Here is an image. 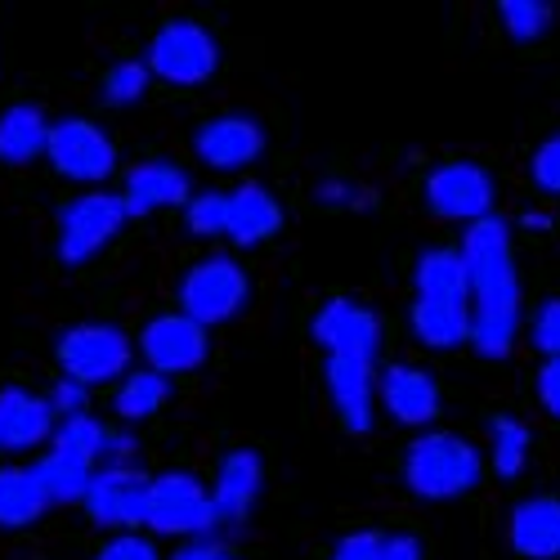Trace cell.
I'll return each instance as SVG.
<instances>
[{
    "instance_id": "cell-1",
    "label": "cell",
    "mask_w": 560,
    "mask_h": 560,
    "mask_svg": "<svg viewBox=\"0 0 560 560\" xmlns=\"http://www.w3.org/2000/svg\"><path fill=\"white\" fill-rule=\"evenodd\" d=\"M462 256L471 265V346L480 359H506L521 328V278L511 256V229L489 215L466 229Z\"/></svg>"
},
{
    "instance_id": "cell-2",
    "label": "cell",
    "mask_w": 560,
    "mask_h": 560,
    "mask_svg": "<svg viewBox=\"0 0 560 560\" xmlns=\"http://www.w3.org/2000/svg\"><path fill=\"white\" fill-rule=\"evenodd\" d=\"M480 448L462 435H448V431H431L422 435L412 448H408V462H404V480L417 498H431V502H448V498H462L480 485Z\"/></svg>"
},
{
    "instance_id": "cell-3",
    "label": "cell",
    "mask_w": 560,
    "mask_h": 560,
    "mask_svg": "<svg viewBox=\"0 0 560 560\" xmlns=\"http://www.w3.org/2000/svg\"><path fill=\"white\" fill-rule=\"evenodd\" d=\"M144 525L153 534H166V538H189V534L215 529L220 511H215V502H211V493L202 489L198 476L166 471L149 489V516H144Z\"/></svg>"
},
{
    "instance_id": "cell-4",
    "label": "cell",
    "mask_w": 560,
    "mask_h": 560,
    "mask_svg": "<svg viewBox=\"0 0 560 560\" xmlns=\"http://www.w3.org/2000/svg\"><path fill=\"white\" fill-rule=\"evenodd\" d=\"M59 363H63V377L81 386H100L130 368V341L126 332L108 328V323H81V328H68L59 337Z\"/></svg>"
},
{
    "instance_id": "cell-5",
    "label": "cell",
    "mask_w": 560,
    "mask_h": 560,
    "mask_svg": "<svg viewBox=\"0 0 560 560\" xmlns=\"http://www.w3.org/2000/svg\"><path fill=\"white\" fill-rule=\"evenodd\" d=\"M126 220H130V211H126V198H117V194H85V198H77L59 215V256L68 265H85L90 256L104 252L117 238Z\"/></svg>"
},
{
    "instance_id": "cell-6",
    "label": "cell",
    "mask_w": 560,
    "mask_h": 560,
    "mask_svg": "<svg viewBox=\"0 0 560 560\" xmlns=\"http://www.w3.org/2000/svg\"><path fill=\"white\" fill-rule=\"evenodd\" d=\"M243 301H247V273L229 256H211V260L194 265L189 273H184V283H179L184 314H189L194 323H202V328L233 318L243 310Z\"/></svg>"
},
{
    "instance_id": "cell-7",
    "label": "cell",
    "mask_w": 560,
    "mask_h": 560,
    "mask_svg": "<svg viewBox=\"0 0 560 560\" xmlns=\"http://www.w3.org/2000/svg\"><path fill=\"white\" fill-rule=\"evenodd\" d=\"M220 63V50L211 32H202L198 23H171L153 36L149 45V68L175 85H198L215 72Z\"/></svg>"
},
{
    "instance_id": "cell-8",
    "label": "cell",
    "mask_w": 560,
    "mask_h": 560,
    "mask_svg": "<svg viewBox=\"0 0 560 560\" xmlns=\"http://www.w3.org/2000/svg\"><path fill=\"white\" fill-rule=\"evenodd\" d=\"M50 162L59 175L68 179H81V184H95V179H108L113 166H117V149L113 139L85 117H68L50 130Z\"/></svg>"
},
{
    "instance_id": "cell-9",
    "label": "cell",
    "mask_w": 560,
    "mask_h": 560,
    "mask_svg": "<svg viewBox=\"0 0 560 560\" xmlns=\"http://www.w3.org/2000/svg\"><path fill=\"white\" fill-rule=\"evenodd\" d=\"M149 489L153 480H144V471L135 466H104L90 480L85 506H90V521L104 525V529H135L144 525L149 516Z\"/></svg>"
},
{
    "instance_id": "cell-10",
    "label": "cell",
    "mask_w": 560,
    "mask_h": 560,
    "mask_svg": "<svg viewBox=\"0 0 560 560\" xmlns=\"http://www.w3.org/2000/svg\"><path fill=\"white\" fill-rule=\"evenodd\" d=\"M427 207L444 220L480 224L493 211V179L476 162H448L427 179Z\"/></svg>"
},
{
    "instance_id": "cell-11",
    "label": "cell",
    "mask_w": 560,
    "mask_h": 560,
    "mask_svg": "<svg viewBox=\"0 0 560 560\" xmlns=\"http://www.w3.org/2000/svg\"><path fill=\"white\" fill-rule=\"evenodd\" d=\"M314 341L341 359H368L377 354V341H382V323L368 305H354V301H328L314 318Z\"/></svg>"
},
{
    "instance_id": "cell-12",
    "label": "cell",
    "mask_w": 560,
    "mask_h": 560,
    "mask_svg": "<svg viewBox=\"0 0 560 560\" xmlns=\"http://www.w3.org/2000/svg\"><path fill=\"white\" fill-rule=\"evenodd\" d=\"M139 346H144L153 372H162V377L166 372H189L207 359V328L189 314H162L144 328Z\"/></svg>"
},
{
    "instance_id": "cell-13",
    "label": "cell",
    "mask_w": 560,
    "mask_h": 560,
    "mask_svg": "<svg viewBox=\"0 0 560 560\" xmlns=\"http://www.w3.org/2000/svg\"><path fill=\"white\" fill-rule=\"evenodd\" d=\"M377 395L386 404V412L404 427H427L440 417V386L431 372L412 368V363H390L377 377Z\"/></svg>"
},
{
    "instance_id": "cell-14",
    "label": "cell",
    "mask_w": 560,
    "mask_h": 560,
    "mask_svg": "<svg viewBox=\"0 0 560 560\" xmlns=\"http://www.w3.org/2000/svg\"><path fill=\"white\" fill-rule=\"evenodd\" d=\"M194 149H198V158H202L207 166H215V171H238V166H247V162L260 158L265 130H260L252 117H215V121H207V126L198 130Z\"/></svg>"
},
{
    "instance_id": "cell-15",
    "label": "cell",
    "mask_w": 560,
    "mask_h": 560,
    "mask_svg": "<svg viewBox=\"0 0 560 560\" xmlns=\"http://www.w3.org/2000/svg\"><path fill=\"white\" fill-rule=\"evenodd\" d=\"M328 390H332V404L341 412V422L354 435L372 431V399H377V377H372V363L368 359H341V354H332L328 359Z\"/></svg>"
},
{
    "instance_id": "cell-16",
    "label": "cell",
    "mask_w": 560,
    "mask_h": 560,
    "mask_svg": "<svg viewBox=\"0 0 560 560\" xmlns=\"http://www.w3.org/2000/svg\"><path fill=\"white\" fill-rule=\"evenodd\" d=\"M126 211L130 215H153L162 207H189V175L171 162H144L126 175Z\"/></svg>"
},
{
    "instance_id": "cell-17",
    "label": "cell",
    "mask_w": 560,
    "mask_h": 560,
    "mask_svg": "<svg viewBox=\"0 0 560 560\" xmlns=\"http://www.w3.org/2000/svg\"><path fill=\"white\" fill-rule=\"evenodd\" d=\"M55 427V408L50 399H36L19 386L0 390V448L10 453H23V448H36Z\"/></svg>"
},
{
    "instance_id": "cell-18",
    "label": "cell",
    "mask_w": 560,
    "mask_h": 560,
    "mask_svg": "<svg viewBox=\"0 0 560 560\" xmlns=\"http://www.w3.org/2000/svg\"><path fill=\"white\" fill-rule=\"evenodd\" d=\"M511 547L529 560L560 556V498H525L511 511Z\"/></svg>"
},
{
    "instance_id": "cell-19",
    "label": "cell",
    "mask_w": 560,
    "mask_h": 560,
    "mask_svg": "<svg viewBox=\"0 0 560 560\" xmlns=\"http://www.w3.org/2000/svg\"><path fill=\"white\" fill-rule=\"evenodd\" d=\"M260 480H265V466L252 448H238L220 462V476H215V489H211V502L220 511V521H238L252 511L256 493H260Z\"/></svg>"
},
{
    "instance_id": "cell-20",
    "label": "cell",
    "mask_w": 560,
    "mask_h": 560,
    "mask_svg": "<svg viewBox=\"0 0 560 560\" xmlns=\"http://www.w3.org/2000/svg\"><path fill=\"white\" fill-rule=\"evenodd\" d=\"M412 283H417V296L422 301H453V305H466L471 296V265H466L462 252H427L412 269Z\"/></svg>"
},
{
    "instance_id": "cell-21",
    "label": "cell",
    "mask_w": 560,
    "mask_h": 560,
    "mask_svg": "<svg viewBox=\"0 0 560 560\" xmlns=\"http://www.w3.org/2000/svg\"><path fill=\"white\" fill-rule=\"evenodd\" d=\"M278 224H283V207L260 184H243L238 194H229V238L238 247L265 243L269 233H278Z\"/></svg>"
},
{
    "instance_id": "cell-22",
    "label": "cell",
    "mask_w": 560,
    "mask_h": 560,
    "mask_svg": "<svg viewBox=\"0 0 560 560\" xmlns=\"http://www.w3.org/2000/svg\"><path fill=\"white\" fill-rule=\"evenodd\" d=\"M471 305H453V301H412V332L431 350H453L462 341H471Z\"/></svg>"
},
{
    "instance_id": "cell-23",
    "label": "cell",
    "mask_w": 560,
    "mask_h": 560,
    "mask_svg": "<svg viewBox=\"0 0 560 560\" xmlns=\"http://www.w3.org/2000/svg\"><path fill=\"white\" fill-rule=\"evenodd\" d=\"M50 130L55 126L32 104H14L10 113H0V162H10V166L32 162L36 153L50 149Z\"/></svg>"
},
{
    "instance_id": "cell-24",
    "label": "cell",
    "mask_w": 560,
    "mask_h": 560,
    "mask_svg": "<svg viewBox=\"0 0 560 560\" xmlns=\"http://www.w3.org/2000/svg\"><path fill=\"white\" fill-rule=\"evenodd\" d=\"M45 506H50V493H45L40 471H27V466H5L0 471V525L5 529L32 525Z\"/></svg>"
},
{
    "instance_id": "cell-25",
    "label": "cell",
    "mask_w": 560,
    "mask_h": 560,
    "mask_svg": "<svg viewBox=\"0 0 560 560\" xmlns=\"http://www.w3.org/2000/svg\"><path fill=\"white\" fill-rule=\"evenodd\" d=\"M489 435H493V471H498L502 480H516V476L525 471V462H529V444H534L529 427H525V422H516V417H493Z\"/></svg>"
},
{
    "instance_id": "cell-26",
    "label": "cell",
    "mask_w": 560,
    "mask_h": 560,
    "mask_svg": "<svg viewBox=\"0 0 560 560\" xmlns=\"http://www.w3.org/2000/svg\"><path fill=\"white\" fill-rule=\"evenodd\" d=\"M171 395V382L162 377V372H130V377L121 382L117 390V412L126 417V422H144V417H153Z\"/></svg>"
},
{
    "instance_id": "cell-27",
    "label": "cell",
    "mask_w": 560,
    "mask_h": 560,
    "mask_svg": "<svg viewBox=\"0 0 560 560\" xmlns=\"http://www.w3.org/2000/svg\"><path fill=\"white\" fill-rule=\"evenodd\" d=\"M55 453H63V457H72V462L95 471V462L108 453V431L95 422V417H72V422H63L55 431Z\"/></svg>"
},
{
    "instance_id": "cell-28",
    "label": "cell",
    "mask_w": 560,
    "mask_h": 560,
    "mask_svg": "<svg viewBox=\"0 0 560 560\" xmlns=\"http://www.w3.org/2000/svg\"><path fill=\"white\" fill-rule=\"evenodd\" d=\"M36 471H40V480H45V493H50V502H85L90 480H95V471H90V466L63 457V453H55V448H50V457L36 466Z\"/></svg>"
},
{
    "instance_id": "cell-29",
    "label": "cell",
    "mask_w": 560,
    "mask_h": 560,
    "mask_svg": "<svg viewBox=\"0 0 560 560\" xmlns=\"http://www.w3.org/2000/svg\"><path fill=\"white\" fill-rule=\"evenodd\" d=\"M149 63H139V59H126V63H113L108 77H104V104L113 108H130L144 100V90H149Z\"/></svg>"
},
{
    "instance_id": "cell-30",
    "label": "cell",
    "mask_w": 560,
    "mask_h": 560,
    "mask_svg": "<svg viewBox=\"0 0 560 560\" xmlns=\"http://www.w3.org/2000/svg\"><path fill=\"white\" fill-rule=\"evenodd\" d=\"M498 14L516 40H538L551 27V5H542V0H502Z\"/></svg>"
},
{
    "instance_id": "cell-31",
    "label": "cell",
    "mask_w": 560,
    "mask_h": 560,
    "mask_svg": "<svg viewBox=\"0 0 560 560\" xmlns=\"http://www.w3.org/2000/svg\"><path fill=\"white\" fill-rule=\"evenodd\" d=\"M184 220H189L194 238H215V233H229V194H198L189 207H184Z\"/></svg>"
},
{
    "instance_id": "cell-32",
    "label": "cell",
    "mask_w": 560,
    "mask_h": 560,
    "mask_svg": "<svg viewBox=\"0 0 560 560\" xmlns=\"http://www.w3.org/2000/svg\"><path fill=\"white\" fill-rule=\"evenodd\" d=\"M529 171H534V184H538V189L560 194V135H551L547 144H538Z\"/></svg>"
},
{
    "instance_id": "cell-33",
    "label": "cell",
    "mask_w": 560,
    "mask_h": 560,
    "mask_svg": "<svg viewBox=\"0 0 560 560\" xmlns=\"http://www.w3.org/2000/svg\"><path fill=\"white\" fill-rule=\"evenodd\" d=\"M534 346L547 359H560V296L538 310V318H534Z\"/></svg>"
},
{
    "instance_id": "cell-34",
    "label": "cell",
    "mask_w": 560,
    "mask_h": 560,
    "mask_svg": "<svg viewBox=\"0 0 560 560\" xmlns=\"http://www.w3.org/2000/svg\"><path fill=\"white\" fill-rule=\"evenodd\" d=\"M382 551H386L382 534H350V538L337 542L332 560H382Z\"/></svg>"
},
{
    "instance_id": "cell-35",
    "label": "cell",
    "mask_w": 560,
    "mask_h": 560,
    "mask_svg": "<svg viewBox=\"0 0 560 560\" xmlns=\"http://www.w3.org/2000/svg\"><path fill=\"white\" fill-rule=\"evenodd\" d=\"M100 560H162V556H158V547H153L149 538L121 534V538H113V542L100 551Z\"/></svg>"
},
{
    "instance_id": "cell-36",
    "label": "cell",
    "mask_w": 560,
    "mask_h": 560,
    "mask_svg": "<svg viewBox=\"0 0 560 560\" xmlns=\"http://www.w3.org/2000/svg\"><path fill=\"white\" fill-rule=\"evenodd\" d=\"M85 390H90V386L63 377V382L55 386V395H50V408L63 417V422H72V417H85Z\"/></svg>"
},
{
    "instance_id": "cell-37",
    "label": "cell",
    "mask_w": 560,
    "mask_h": 560,
    "mask_svg": "<svg viewBox=\"0 0 560 560\" xmlns=\"http://www.w3.org/2000/svg\"><path fill=\"white\" fill-rule=\"evenodd\" d=\"M538 399L551 417H560V359H547L538 372Z\"/></svg>"
},
{
    "instance_id": "cell-38",
    "label": "cell",
    "mask_w": 560,
    "mask_h": 560,
    "mask_svg": "<svg viewBox=\"0 0 560 560\" xmlns=\"http://www.w3.org/2000/svg\"><path fill=\"white\" fill-rule=\"evenodd\" d=\"M382 560H422V542H417L412 534H390Z\"/></svg>"
},
{
    "instance_id": "cell-39",
    "label": "cell",
    "mask_w": 560,
    "mask_h": 560,
    "mask_svg": "<svg viewBox=\"0 0 560 560\" xmlns=\"http://www.w3.org/2000/svg\"><path fill=\"white\" fill-rule=\"evenodd\" d=\"M104 462H108V466H130V462H135V440H130V435H108Z\"/></svg>"
},
{
    "instance_id": "cell-40",
    "label": "cell",
    "mask_w": 560,
    "mask_h": 560,
    "mask_svg": "<svg viewBox=\"0 0 560 560\" xmlns=\"http://www.w3.org/2000/svg\"><path fill=\"white\" fill-rule=\"evenodd\" d=\"M175 560H229L220 547H184Z\"/></svg>"
},
{
    "instance_id": "cell-41",
    "label": "cell",
    "mask_w": 560,
    "mask_h": 560,
    "mask_svg": "<svg viewBox=\"0 0 560 560\" xmlns=\"http://www.w3.org/2000/svg\"><path fill=\"white\" fill-rule=\"evenodd\" d=\"M525 229H551V215H542V211H529V215H525Z\"/></svg>"
}]
</instances>
